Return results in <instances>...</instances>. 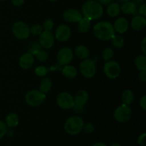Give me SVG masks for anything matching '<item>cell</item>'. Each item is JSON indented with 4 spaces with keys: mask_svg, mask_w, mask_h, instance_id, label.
I'll return each mask as SVG.
<instances>
[{
    "mask_svg": "<svg viewBox=\"0 0 146 146\" xmlns=\"http://www.w3.org/2000/svg\"><path fill=\"white\" fill-rule=\"evenodd\" d=\"M104 14V9L99 2L94 0L86 1L82 7V15L91 21L98 20Z\"/></svg>",
    "mask_w": 146,
    "mask_h": 146,
    "instance_id": "cell-1",
    "label": "cell"
},
{
    "mask_svg": "<svg viewBox=\"0 0 146 146\" xmlns=\"http://www.w3.org/2000/svg\"><path fill=\"white\" fill-rule=\"evenodd\" d=\"M95 36L101 41H108L115 35L113 26L108 21H101L95 24L93 29Z\"/></svg>",
    "mask_w": 146,
    "mask_h": 146,
    "instance_id": "cell-2",
    "label": "cell"
},
{
    "mask_svg": "<svg viewBox=\"0 0 146 146\" xmlns=\"http://www.w3.org/2000/svg\"><path fill=\"white\" fill-rule=\"evenodd\" d=\"M84 125V120L81 117L74 115L66 120L64 124V130L69 135H75L82 131Z\"/></svg>",
    "mask_w": 146,
    "mask_h": 146,
    "instance_id": "cell-3",
    "label": "cell"
},
{
    "mask_svg": "<svg viewBox=\"0 0 146 146\" xmlns=\"http://www.w3.org/2000/svg\"><path fill=\"white\" fill-rule=\"evenodd\" d=\"M46 99V95L39 90H31L25 96V101L29 106L37 107L41 105Z\"/></svg>",
    "mask_w": 146,
    "mask_h": 146,
    "instance_id": "cell-4",
    "label": "cell"
},
{
    "mask_svg": "<svg viewBox=\"0 0 146 146\" xmlns=\"http://www.w3.org/2000/svg\"><path fill=\"white\" fill-rule=\"evenodd\" d=\"M11 31L16 38L19 39H27L30 36V28L24 21H17L13 24Z\"/></svg>",
    "mask_w": 146,
    "mask_h": 146,
    "instance_id": "cell-5",
    "label": "cell"
},
{
    "mask_svg": "<svg viewBox=\"0 0 146 146\" xmlns=\"http://www.w3.org/2000/svg\"><path fill=\"white\" fill-rule=\"evenodd\" d=\"M113 116L115 121L118 122L122 123H126L131 120L132 116V110L129 106L123 104V105L118 106L114 111Z\"/></svg>",
    "mask_w": 146,
    "mask_h": 146,
    "instance_id": "cell-6",
    "label": "cell"
},
{
    "mask_svg": "<svg viewBox=\"0 0 146 146\" xmlns=\"http://www.w3.org/2000/svg\"><path fill=\"white\" fill-rule=\"evenodd\" d=\"M80 72L84 77L91 78L95 76L96 72V66L93 60L86 58L81 63L79 66Z\"/></svg>",
    "mask_w": 146,
    "mask_h": 146,
    "instance_id": "cell-7",
    "label": "cell"
},
{
    "mask_svg": "<svg viewBox=\"0 0 146 146\" xmlns=\"http://www.w3.org/2000/svg\"><path fill=\"white\" fill-rule=\"evenodd\" d=\"M104 71L105 75L111 79H115L119 76L121 74V67L118 62L115 61H106L104 64Z\"/></svg>",
    "mask_w": 146,
    "mask_h": 146,
    "instance_id": "cell-8",
    "label": "cell"
},
{
    "mask_svg": "<svg viewBox=\"0 0 146 146\" xmlns=\"http://www.w3.org/2000/svg\"><path fill=\"white\" fill-rule=\"evenodd\" d=\"M56 102L58 106L64 110L72 109L75 104L74 97L67 92H62L58 94Z\"/></svg>",
    "mask_w": 146,
    "mask_h": 146,
    "instance_id": "cell-9",
    "label": "cell"
},
{
    "mask_svg": "<svg viewBox=\"0 0 146 146\" xmlns=\"http://www.w3.org/2000/svg\"><path fill=\"white\" fill-rule=\"evenodd\" d=\"M55 37L53 33L48 31H43L39 35L38 44L45 49H49L54 46Z\"/></svg>",
    "mask_w": 146,
    "mask_h": 146,
    "instance_id": "cell-10",
    "label": "cell"
},
{
    "mask_svg": "<svg viewBox=\"0 0 146 146\" xmlns=\"http://www.w3.org/2000/svg\"><path fill=\"white\" fill-rule=\"evenodd\" d=\"M74 53L68 47L61 48L57 54V61L61 66L68 65L73 60Z\"/></svg>",
    "mask_w": 146,
    "mask_h": 146,
    "instance_id": "cell-11",
    "label": "cell"
},
{
    "mask_svg": "<svg viewBox=\"0 0 146 146\" xmlns=\"http://www.w3.org/2000/svg\"><path fill=\"white\" fill-rule=\"evenodd\" d=\"M71 30L66 24H61L56 28L55 31V38L60 41H66L70 38Z\"/></svg>",
    "mask_w": 146,
    "mask_h": 146,
    "instance_id": "cell-12",
    "label": "cell"
},
{
    "mask_svg": "<svg viewBox=\"0 0 146 146\" xmlns=\"http://www.w3.org/2000/svg\"><path fill=\"white\" fill-rule=\"evenodd\" d=\"M82 17V13L76 9H68L63 13V18L68 22L78 23Z\"/></svg>",
    "mask_w": 146,
    "mask_h": 146,
    "instance_id": "cell-13",
    "label": "cell"
},
{
    "mask_svg": "<svg viewBox=\"0 0 146 146\" xmlns=\"http://www.w3.org/2000/svg\"><path fill=\"white\" fill-rule=\"evenodd\" d=\"M34 63V55L31 54V53L28 52L26 54H23L19 58V66L23 69H29L32 67Z\"/></svg>",
    "mask_w": 146,
    "mask_h": 146,
    "instance_id": "cell-14",
    "label": "cell"
},
{
    "mask_svg": "<svg viewBox=\"0 0 146 146\" xmlns=\"http://www.w3.org/2000/svg\"><path fill=\"white\" fill-rule=\"evenodd\" d=\"M113 28L115 31L120 34H124L126 32L129 27L128 20L124 17H119L115 21L113 24Z\"/></svg>",
    "mask_w": 146,
    "mask_h": 146,
    "instance_id": "cell-15",
    "label": "cell"
},
{
    "mask_svg": "<svg viewBox=\"0 0 146 146\" xmlns=\"http://www.w3.org/2000/svg\"><path fill=\"white\" fill-rule=\"evenodd\" d=\"M131 27L135 31H142L146 26L145 17L141 15H136L132 19L131 22Z\"/></svg>",
    "mask_w": 146,
    "mask_h": 146,
    "instance_id": "cell-16",
    "label": "cell"
},
{
    "mask_svg": "<svg viewBox=\"0 0 146 146\" xmlns=\"http://www.w3.org/2000/svg\"><path fill=\"white\" fill-rule=\"evenodd\" d=\"M74 103L76 104L84 106L88 100V94L85 90H80L76 92L74 98Z\"/></svg>",
    "mask_w": 146,
    "mask_h": 146,
    "instance_id": "cell-17",
    "label": "cell"
},
{
    "mask_svg": "<svg viewBox=\"0 0 146 146\" xmlns=\"http://www.w3.org/2000/svg\"><path fill=\"white\" fill-rule=\"evenodd\" d=\"M62 74L67 78L73 79V78L76 77L78 71H77V69L74 66H70L68 64V65L64 66V67L63 68Z\"/></svg>",
    "mask_w": 146,
    "mask_h": 146,
    "instance_id": "cell-18",
    "label": "cell"
},
{
    "mask_svg": "<svg viewBox=\"0 0 146 146\" xmlns=\"http://www.w3.org/2000/svg\"><path fill=\"white\" fill-rule=\"evenodd\" d=\"M75 54L81 59H86L90 55V51L86 46L84 45H79L74 50Z\"/></svg>",
    "mask_w": 146,
    "mask_h": 146,
    "instance_id": "cell-19",
    "label": "cell"
},
{
    "mask_svg": "<svg viewBox=\"0 0 146 146\" xmlns=\"http://www.w3.org/2000/svg\"><path fill=\"white\" fill-rule=\"evenodd\" d=\"M19 124V116L15 113H10L6 117V125L9 128H15Z\"/></svg>",
    "mask_w": 146,
    "mask_h": 146,
    "instance_id": "cell-20",
    "label": "cell"
},
{
    "mask_svg": "<svg viewBox=\"0 0 146 146\" xmlns=\"http://www.w3.org/2000/svg\"><path fill=\"white\" fill-rule=\"evenodd\" d=\"M121 11L125 14H133L136 11V5L132 1H126L121 7Z\"/></svg>",
    "mask_w": 146,
    "mask_h": 146,
    "instance_id": "cell-21",
    "label": "cell"
},
{
    "mask_svg": "<svg viewBox=\"0 0 146 146\" xmlns=\"http://www.w3.org/2000/svg\"><path fill=\"white\" fill-rule=\"evenodd\" d=\"M121 12V7L118 3H111L108 5L107 13L111 17H116L119 15Z\"/></svg>",
    "mask_w": 146,
    "mask_h": 146,
    "instance_id": "cell-22",
    "label": "cell"
},
{
    "mask_svg": "<svg viewBox=\"0 0 146 146\" xmlns=\"http://www.w3.org/2000/svg\"><path fill=\"white\" fill-rule=\"evenodd\" d=\"M91 20L86 17H82L81 20L78 22V29L81 33H86L91 27Z\"/></svg>",
    "mask_w": 146,
    "mask_h": 146,
    "instance_id": "cell-23",
    "label": "cell"
},
{
    "mask_svg": "<svg viewBox=\"0 0 146 146\" xmlns=\"http://www.w3.org/2000/svg\"><path fill=\"white\" fill-rule=\"evenodd\" d=\"M122 101L123 104H125V105L130 106L134 101V94L131 90L127 89L123 92L122 94Z\"/></svg>",
    "mask_w": 146,
    "mask_h": 146,
    "instance_id": "cell-24",
    "label": "cell"
},
{
    "mask_svg": "<svg viewBox=\"0 0 146 146\" xmlns=\"http://www.w3.org/2000/svg\"><path fill=\"white\" fill-rule=\"evenodd\" d=\"M52 86V81L49 78H44L41 81L39 85V91L44 94H46L51 90Z\"/></svg>",
    "mask_w": 146,
    "mask_h": 146,
    "instance_id": "cell-25",
    "label": "cell"
},
{
    "mask_svg": "<svg viewBox=\"0 0 146 146\" xmlns=\"http://www.w3.org/2000/svg\"><path fill=\"white\" fill-rule=\"evenodd\" d=\"M135 65L139 71H146V56L141 55L136 57L135 60Z\"/></svg>",
    "mask_w": 146,
    "mask_h": 146,
    "instance_id": "cell-26",
    "label": "cell"
},
{
    "mask_svg": "<svg viewBox=\"0 0 146 146\" xmlns=\"http://www.w3.org/2000/svg\"><path fill=\"white\" fill-rule=\"evenodd\" d=\"M111 44L115 48H122L125 44V40L123 37L120 35H114L112 38H111Z\"/></svg>",
    "mask_w": 146,
    "mask_h": 146,
    "instance_id": "cell-27",
    "label": "cell"
},
{
    "mask_svg": "<svg viewBox=\"0 0 146 146\" xmlns=\"http://www.w3.org/2000/svg\"><path fill=\"white\" fill-rule=\"evenodd\" d=\"M37 60H38L41 62H44L46 61L48 58V54L45 51V50H38L34 55Z\"/></svg>",
    "mask_w": 146,
    "mask_h": 146,
    "instance_id": "cell-28",
    "label": "cell"
},
{
    "mask_svg": "<svg viewBox=\"0 0 146 146\" xmlns=\"http://www.w3.org/2000/svg\"><path fill=\"white\" fill-rule=\"evenodd\" d=\"M114 56V51L111 48H106L104 50L102 53V57L104 61H111Z\"/></svg>",
    "mask_w": 146,
    "mask_h": 146,
    "instance_id": "cell-29",
    "label": "cell"
},
{
    "mask_svg": "<svg viewBox=\"0 0 146 146\" xmlns=\"http://www.w3.org/2000/svg\"><path fill=\"white\" fill-rule=\"evenodd\" d=\"M48 71V69L46 68V67L44 66H39L36 67V68H35L34 72H35L36 75H37L38 76L44 77L46 75Z\"/></svg>",
    "mask_w": 146,
    "mask_h": 146,
    "instance_id": "cell-30",
    "label": "cell"
},
{
    "mask_svg": "<svg viewBox=\"0 0 146 146\" xmlns=\"http://www.w3.org/2000/svg\"><path fill=\"white\" fill-rule=\"evenodd\" d=\"M43 31V27L39 24H34L30 28V32L34 35H40Z\"/></svg>",
    "mask_w": 146,
    "mask_h": 146,
    "instance_id": "cell-31",
    "label": "cell"
},
{
    "mask_svg": "<svg viewBox=\"0 0 146 146\" xmlns=\"http://www.w3.org/2000/svg\"><path fill=\"white\" fill-rule=\"evenodd\" d=\"M54 24L52 20L48 19L44 21V24H43V29H44V31H51L54 28Z\"/></svg>",
    "mask_w": 146,
    "mask_h": 146,
    "instance_id": "cell-32",
    "label": "cell"
},
{
    "mask_svg": "<svg viewBox=\"0 0 146 146\" xmlns=\"http://www.w3.org/2000/svg\"><path fill=\"white\" fill-rule=\"evenodd\" d=\"M40 49H41V46L38 43H32L29 46V51L33 55H35L36 53Z\"/></svg>",
    "mask_w": 146,
    "mask_h": 146,
    "instance_id": "cell-33",
    "label": "cell"
},
{
    "mask_svg": "<svg viewBox=\"0 0 146 146\" xmlns=\"http://www.w3.org/2000/svg\"><path fill=\"white\" fill-rule=\"evenodd\" d=\"M7 132V126L5 123L0 121V139L6 135Z\"/></svg>",
    "mask_w": 146,
    "mask_h": 146,
    "instance_id": "cell-34",
    "label": "cell"
},
{
    "mask_svg": "<svg viewBox=\"0 0 146 146\" xmlns=\"http://www.w3.org/2000/svg\"><path fill=\"white\" fill-rule=\"evenodd\" d=\"M83 130L86 133H92L95 130V128H94V125L91 123H87L86 124H84V125Z\"/></svg>",
    "mask_w": 146,
    "mask_h": 146,
    "instance_id": "cell-35",
    "label": "cell"
},
{
    "mask_svg": "<svg viewBox=\"0 0 146 146\" xmlns=\"http://www.w3.org/2000/svg\"><path fill=\"white\" fill-rule=\"evenodd\" d=\"M145 137L146 133H143V134L140 135V136L138 138V143L141 146H146L145 145Z\"/></svg>",
    "mask_w": 146,
    "mask_h": 146,
    "instance_id": "cell-36",
    "label": "cell"
},
{
    "mask_svg": "<svg viewBox=\"0 0 146 146\" xmlns=\"http://www.w3.org/2000/svg\"><path fill=\"white\" fill-rule=\"evenodd\" d=\"M84 106H81V105H78V104H74V107H73V110L74 111V112L77 113H81L84 111Z\"/></svg>",
    "mask_w": 146,
    "mask_h": 146,
    "instance_id": "cell-37",
    "label": "cell"
},
{
    "mask_svg": "<svg viewBox=\"0 0 146 146\" xmlns=\"http://www.w3.org/2000/svg\"><path fill=\"white\" fill-rule=\"evenodd\" d=\"M138 12L141 14V16H143L144 17H146V4L145 3H143V4H142L140 6Z\"/></svg>",
    "mask_w": 146,
    "mask_h": 146,
    "instance_id": "cell-38",
    "label": "cell"
},
{
    "mask_svg": "<svg viewBox=\"0 0 146 146\" xmlns=\"http://www.w3.org/2000/svg\"><path fill=\"white\" fill-rule=\"evenodd\" d=\"M141 48L142 50L143 55L146 56V38L144 37L141 42Z\"/></svg>",
    "mask_w": 146,
    "mask_h": 146,
    "instance_id": "cell-39",
    "label": "cell"
},
{
    "mask_svg": "<svg viewBox=\"0 0 146 146\" xmlns=\"http://www.w3.org/2000/svg\"><path fill=\"white\" fill-rule=\"evenodd\" d=\"M138 78L142 82L146 81V71H141L140 74H138Z\"/></svg>",
    "mask_w": 146,
    "mask_h": 146,
    "instance_id": "cell-40",
    "label": "cell"
},
{
    "mask_svg": "<svg viewBox=\"0 0 146 146\" xmlns=\"http://www.w3.org/2000/svg\"><path fill=\"white\" fill-rule=\"evenodd\" d=\"M140 105L144 111H146V96H143L142 98H141Z\"/></svg>",
    "mask_w": 146,
    "mask_h": 146,
    "instance_id": "cell-41",
    "label": "cell"
},
{
    "mask_svg": "<svg viewBox=\"0 0 146 146\" xmlns=\"http://www.w3.org/2000/svg\"><path fill=\"white\" fill-rule=\"evenodd\" d=\"M13 5L15 7H21L24 3V0H11Z\"/></svg>",
    "mask_w": 146,
    "mask_h": 146,
    "instance_id": "cell-42",
    "label": "cell"
},
{
    "mask_svg": "<svg viewBox=\"0 0 146 146\" xmlns=\"http://www.w3.org/2000/svg\"><path fill=\"white\" fill-rule=\"evenodd\" d=\"M112 0H98V2H99L101 5L108 6V4H111Z\"/></svg>",
    "mask_w": 146,
    "mask_h": 146,
    "instance_id": "cell-43",
    "label": "cell"
},
{
    "mask_svg": "<svg viewBox=\"0 0 146 146\" xmlns=\"http://www.w3.org/2000/svg\"><path fill=\"white\" fill-rule=\"evenodd\" d=\"M145 1V0H131V1H132V2H133L136 6L141 5V4H143L144 1Z\"/></svg>",
    "mask_w": 146,
    "mask_h": 146,
    "instance_id": "cell-44",
    "label": "cell"
},
{
    "mask_svg": "<svg viewBox=\"0 0 146 146\" xmlns=\"http://www.w3.org/2000/svg\"><path fill=\"white\" fill-rule=\"evenodd\" d=\"M93 146H108V145H106L104 143H96L94 144Z\"/></svg>",
    "mask_w": 146,
    "mask_h": 146,
    "instance_id": "cell-45",
    "label": "cell"
},
{
    "mask_svg": "<svg viewBox=\"0 0 146 146\" xmlns=\"http://www.w3.org/2000/svg\"><path fill=\"white\" fill-rule=\"evenodd\" d=\"M111 146H121V145H120L119 143H113V144H112Z\"/></svg>",
    "mask_w": 146,
    "mask_h": 146,
    "instance_id": "cell-46",
    "label": "cell"
},
{
    "mask_svg": "<svg viewBox=\"0 0 146 146\" xmlns=\"http://www.w3.org/2000/svg\"><path fill=\"white\" fill-rule=\"evenodd\" d=\"M118 1H119L120 2H126V1H130V0H118Z\"/></svg>",
    "mask_w": 146,
    "mask_h": 146,
    "instance_id": "cell-47",
    "label": "cell"
},
{
    "mask_svg": "<svg viewBox=\"0 0 146 146\" xmlns=\"http://www.w3.org/2000/svg\"><path fill=\"white\" fill-rule=\"evenodd\" d=\"M48 1H53V2H54V1H58V0H48Z\"/></svg>",
    "mask_w": 146,
    "mask_h": 146,
    "instance_id": "cell-48",
    "label": "cell"
},
{
    "mask_svg": "<svg viewBox=\"0 0 146 146\" xmlns=\"http://www.w3.org/2000/svg\"><path fill=\"white\" fill-rule=\"evenodd\" d=\"M0 1H5V0H0Z\"/></svg>",
    "mask_w": 146,
    "mask_h": 146,
    "instance_id": "cell-49",
    "label": "cell"
}]
</instances>
